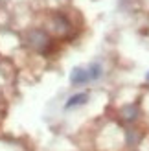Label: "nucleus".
Segmentation results:
<instances>
[{
	"label": "nucleus",
	"mask_w": 149,
	"mask_h": 151,
	"mask_svg": "<svg viewBox=\"0 0 149 151\" xmlns=\"http://www.w3.org/2000/svg\"><path fill=\"white\" fill-rule=\"evenodd\" d=\"M87 100H88V94H87V92L74 94L72 98H68V101L64 103V109H74V107H79V105L87 103Z\"/></svg>",
	"instance_id": "5"
},
{
	"label": "nucleus",
	"mask_w": 149,
	"mask_h": 151,
	"mask_svg": "<svg viewBox=\"0 0 149 151\" xmlns=\"http://www.w3.org/2000/svg\"><path fill=\"white\" fill-rule=\"evenodd\" d=\"M140 137H142V134H140L138 131H135V129H129V131H127V144H129V146H135L136 142L140 140Z\"/></svg>",
	"instance_id": "7"
},
{
	"label": "nucleus",
	"mask_w": 149,
	"mask_h": 151,
	"mask_svg": "<svg viewBox=\"0 0 149 151\" xmlns=\"http://www.w3.org/2000/svg\"><path fill=\"white\" fill-rule=\"evenodd\" d=\"M70 81L74 83V85H83V83L90 81V74H88V68H81V66L74 68L72 74H70Z\"/></svg>",
	"instance_id": "4"
},
{
	"label": "nucleus",
	"mask_w": 149,
	"mask_h": 151,
	"mask_svg": "<svg viewBox=\"0 0 149 151\" xmlns=\"http://www.w3.org/2000/svg\"><path fill=\"white\" fill-rule=\"evenodd\" d=\"M26 42H28L29 48H33L35 52H39V54H46L52 46V39H50L48 32H44L41 28L29 29L26 33Z\"/></svg>",
	"instance_id": "1"
},
{
	"label": "nucleus",
	"mask_w": 149,
	"mask_h": 151,
	"mask_svg": "<svg viewBox=\"0 0 149 151\" xmlns=\"http://www.w3.org/2000/svg\"><path fill=\"white\" fill-rule=\"evenodd\" d=\"M88 74H90V81L92 79H100L101 78V65L100 63H92L88 66Z\"/></svg>",
	"instance_id": "6"
},
{
	"label": "nucleus",
	"mask_w": 149,
	"mask_h": 151,
	"mask_svg": "<svg viewBox=\"0 0 149 151\" xmlns=\"http://www.w3.org/2000/svg\"><path fill=\"white\" fill-rule=\"evenodd\" d=\"M147 79H149V74H147Z\"/></svg>",
	"instance_id": "8"
},
{
	"label": "nucleus",
	"mask_w": 149,
	"mask_h": 151,
	"mask_svg": "<svg viewBox=\"0 0 149 151\" xmlns=\"http://www.w3.org/2000/svg\"><path fill=\"white\" fill-rule=\"evenodd\" d=\"M120 116H122L123 122H127V124L135 122V120L140 116V109H138V105H136V103H129V105H125V107L120 111Z\"/></svg>",
	"instance_id": "3"
},
{
	"label": "nucleus",
	"mask_w": 149,
	"mask_h": 151,
	"mask_svg": "<svg viewBox=\"0 0 149 151\" xmlns=\"http://www.w3.org/2000/svg\"><path fill=\"white\" fill-rule=\"evenodd\" d=\"M70 28H72L70 20L66 19L63 13H55L54 17H52V29H54L57 35H68Z\"/></svg>",
	"instance_id": "2"
}]
</instances>
